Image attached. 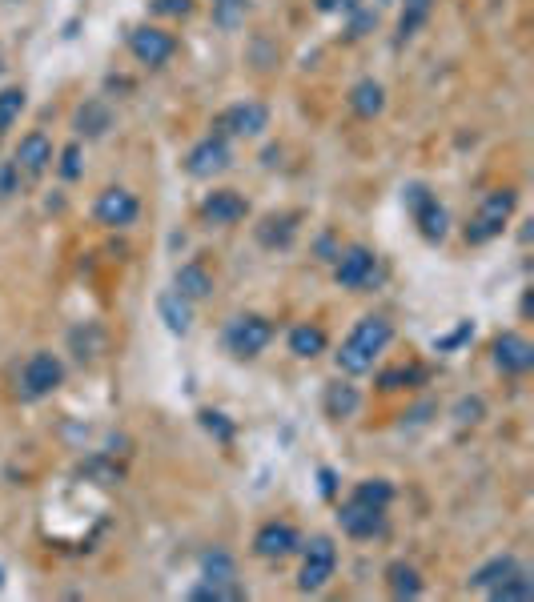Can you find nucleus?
I'll return each mask as SVG.
<instances>
[{
	"instance_id": "obj_1",
	"label": "nucleus",
	"mask_w": 534,
	"mask_h": 602,
	"mask_svg": "<svg viewBox=\"0 0 534 602\" xmlns=\"http://www.w3.org/2000/svg\"><path fill=\"white\" fill-rule=\"evenodd\" d=\"M390 338H394L390 318L366 314V318L346 334V342H342V350H338V370H342V374H370L374 362H378V354H386Z\"/></svg>"
},
{
	"instance_id": "obj_2",
	"label": "nucleus",
	"mask_w": 534,
	"mask_h": 602,
	"mask_svg": "<svg viewBox=\"0 0 534 602\" xmlns=\"http://www.w3.org/2000/svg\"><path fill=\"white\" fill-rule=\"evenodd\" d=\"M514 209H518V193L514 189H490L482 201H478V209L470 213V221H466V241L470 245H486V241H494L502 229H506V221L514 217Z\"/></svg>"
},
{
	"instance_id": "obj_3",
	"label": "nucleus",
	"mask_w": 534,
	"mask_h": 602,
	"mask_svg": "<svg viewBox=\"0 0 534 602\" xmlns=\"http://www.w3.org/2000/svg\"><path fill=\"white\" fill-rule=\"evenodd\" d=\"M270 342H274V326L265 322L261 314H241V318H233L229 330H225V350H229L233 358H241V362L257 358Z\"/></svg>"
},
{
	"instance_id": "obj_4",
	"label": "nucleus",
	"mask_w": 534,
	"mask_h": 602,
	"mask_svg": "<svg viewBox=\"0 0 534 602\" xmlns=\"http://www.w3.org/2000/svg\"><path fill=\"white\" fill-rule=\"evenodd\" d=\"M334 570H338V546L326 534L310 538L306 558H302V574H298V590L302 594H318L334 578Z\"/></svg>"
},
{
	"instance_id": "obj_5",
	"label": "nucleus",
	"mask_w": 534,
	"mask_h": 602,
	"mask_svg": "<svg viewBox=\"0 0 534 602\" xmlns=\"http://www.w3.org/2000/svg\"><path fill=\"white\" fill-rule=\"evenodd\" d=\"M406 205H410V213H414V221H418V233H422L426 241H442V237H446V229H450L446 205H442L422 181L406 185Z\"/></svg>"
},
{
	"instance_id": "obj_6",
	"label": "nucleus",
	"mask_w": 534,
	"mask_h": 602,
	"mask_svg": "<svg viewBox=\"0 0 534 602\" xmlns=\"http://www.w3.org/2000/svg\"><path fill=\"white\" fill-rule=\"evenodd\" d=\"M334 277L342 289H366L378 277V253L370 245H346L334 257Z\"/></svg>"
},
{
	"instance_id": "obj_7",
	"label": "nucleus",
	"mask_w": 534,
	"mask_h": 602,
	"mask_svg": "<svg viewBox=\"0 0 534 602\" xmlns=\"http://www.w3.org/2000/svg\"><path fill=\"white\" fill-rule=\"evenodd\" d=\"M265 125H270V109L261 101H237L213 121V133L217 137H257Z\"/></svg>"
},
{
	"instance_id": "obj_8",
	"label": "nucleus",
	"mask_w": 534,
	"mask_h": 602,
	"mask_svg": "<svg viewBox=\"0 0 534 602\" xmlns=\"http://www.w3.org/2000/svg\"><path fill=\"white\" fill-rule=\"evenodd\" d=\"M229 165H233L229 141H225V137H217V133H209L205 141H197V145L185 153V173H189V177H197V181H209V177L225 173Z\"/></svg>"
},
{
	"instance_id": "obj_9",
	"label": "nucleus",
	"mask_w": 534,
	"mask_h": 602,
	"mask_svg": "<svg viewBox=\"0 0 534 602\" xmlns=\"http://www.w3.org/2000/svg\"><path fill=\"white\" fill-rule=\"evenodd\" d=\"M61 382H65V366H61V358L49 354V350L33 354V358L25 362V370H21V394H25V398H49Z\"/></svg>"
},
{
	"instance_id": "obj_10",
	"label": "nucleus",
	"mask_w": 534,
	"mask_h": 602,
	"mask_svg": "<svg viewBox=\"0 0 534 602\" xmlns=\"http://www.w3.org/2000/svg\"><path fill=\"white\" fill-rule=\"evenodd\" d=\"M129 53H133L141 65L157 69V65H165V61L177 53V37L165 33V29H157V25H141V29L129 33Z\"/></svg>"
},
{
	"instance_id": "obj_11",
	"label": "nucleus",
	"mask_w": 534,
	"mask_h": 602,
	"mask_svg": "<svg viewBox=\"0 0 534 602\" xmlns=\"http://www.w3.org/2000/svg\"><path fill=\"white\" fill-rule=\"evenodd\" d=\"M137 213H141V201H137L129 189H121V185L105 189V193L93 201V217H97L101 225H109V229H125V225H133V221H137Z\"/></svg>"
},
{
	"instance_id": "obj_12",
	"label": "nucleus",
	"mask_w": 534,
	"mask_h": 602,
	"mask_svg": "<svg viewBox=\"0 0 534 602\" xmlns=\"http://www.w3.org/2000/svg\"><path fill=\"white\" fill-rule=\"evenodd\" d=\"M338 526L350 534V538H378L386 530V506H370V502H342L338 510Z\"/></svg>"
},
{
	"instance_id": "obj_13",
	"label": "nucleus",
	"mask_w": 534,
	"mask_h": 602,
	"mask_svg": "<svg viewBox=\"0 0 534 602\" xmlns=\"http://www.w3.org/2000/svg\"><path fill=\"white\" fill-rule=\"evenodd\" d=\"M298 546H302V538H298V530H294L290 522H265V526L253 534V550H257V558H265V562H282V558H290Z\"/></svg>"
},
{
	"instance_id": "obj_14",
	"label": "nucleus",
	"mask_w": 534,
	"mask_h": 602,
	"mask_svg": "<svg viewBox=\"0 0 534 602\" xmlns=\"http://www.w3.org/2000/svg\"><path fill=\"white\" fill-rule=\"evenodd\" d=\"M201 217L209 225H237L249 217V201L237 193V189H213L205 201H201Z\"/></svg>"
},
{
	"instance_id": "obj_15",
	"label": "nucleus",
	"mask_w": 534,
	"mask_h": 602,
	"mask_svg": "<svg viewBox=\"0 0 534 602\" xmlns=\"http://www.w3.org/2000/svg\"><path fill=\"white\" fill-rule=\"evenodd\" d=\"M494 366L502 374H530L534 370V346L522 334H502L494 342Z\"/></svg>"
},
{
	"instance_id": "obj_16",
	"label": "nucleus",
	"mask_w": 534,
	"mask_h": 602,
	"mask_svg": "<svg viewBox=\"0 0 534 602\" xmlns=\"http://www.w3.org/2000/svg\"><path fill=\"white\" fill-rule=\"evenodd\" d=\"M49 165H53V141H49L45 133H29V137H21L13 169H17V173H25V177H41Z\"/></svg>"
},
{
	"instance_id": "obj_17",
	"label": "nucleus",
	"mask_w": 534,
	"mask_h": 602,
	"mask_svg": "<svg viewBox=\"0 0 534 602\" xmlns=\"http://www.w3.org/2000/svg\"><path fill=\"white\" fill-rule=\"evenodd\" d=\"M173 293H181L185 301H205L213 293V273L201 265V261H185L177 273H173Z\"/></svg>"
},
{
	"instance_id": "obj_18",
	"label": "nucleus",
	"mask_w": 534,
	"mask_h": 602,
	"mask_svg": "<svg viewBox=\"0 0 534 602\" xmlns=\"http://www.w3.org/2000/svg\"><path fill=\"white\" fill-rule=\"evenodd\" d=\"M298 237V213H270L257 225V241L265 249H286Z\"/></svg>"
},
{
	"instance_id": "obj_19",
	"label": "nucleus",
	"mask_w": 534,
	"mask_h": 602,
	"mask_svg": "<svg viewBox=\"0 0 534 602\" xmlns=\"http://www.w3.org/2000/svg\"><path fill=\"white\" fill-rule=\"evenodd\" d=\"M113 129V109L105 101H85L73 113V133L77 137H105Z\"/></svg>"
},
{
	"instance_id": "obj_20",
	"label": "nucleus",
	"mask_w": 534,
	"mask_h": 602,
	"mask_svg": "<svg viewBox=\"0 0 534 602\" xmlns=\"http://www.w3.org/2000/svg\"><path fill=\"white\" fill-rule=\"evenodd\" d=\"M350 109H354V117H362V121H374V117L386 109V89H382L374 77L358 81V85L350 89Z\"/></svg>"
},
{
	"instance_id": "obj_21",
	"label": "nucleus",
	"mask_w": 534,
	"mask_h": 602,
	"mask_svg": "<svg viewBox=\"0 0 534 602\" xmlns=\"http://www.w3.org/2000/svg\"><path fill=\"white\" fill-rule=\"evenodd\" d=\"M193 602H237L245 598V586L237 578H201L193 590H189Z\"/></svg>"
},
{
	"instance_id": "obj_22",
	"label": "nucleus",
	"mask_w": 534,
	"mask_h": 602,
	"mask_svg": "<svg viewBox=\"0 0 534 602\" xmlns=\"http://www.w3.org/2000/svg\"><path fill=\"white\" fill-rule=\"evenodd\" d=\"M514 570H522V562H518L514 554H498V558L482 562V566L470 574V586H474V590H490V586H498L502 578H510Z\"/></svg>"
},
{
	"instance_id": "obj_23",
	"label": "nucleus",
	"mask_w": 534,
	"mask_h": 602,
	"mask_svg": "<svg viewBox=\"0 0 534 602\" xmlns=\"http://www.w3.org/2000/svg\"><path fill=\"white\" fill-rule=\"evenodd\" d=\"M386 582H390V594H394V598H418V594H422V574H418V566H410V562H390V566H386Z\"/></svg>"
},
{
	"instance_id": "obj_24",
	"label": "nucleus",
	"mask_w": 534,
	"mask_h": 602,
	"mask_svg": "<svg viewBox=\"0 0 534 602\" xmlns=\"http://www.w3.org/2000/svg\"><path fill=\"white\" fill-rule=\"evenodd\" d=\"M494 602H530L534 598V578L526 574V570H514L510 578H502L498 586H490L486 590Z\"/></svg>"
},
{
	"instance_id": "obj_25",
	"label": "nucleus",
	"mask_w": 534,
	"mask_h": 602,
	"mask_svg": "<svg viewBox=\"0 0 534 602\" xmlns=\"http://www.w3.org/2000/svg\"><path fill=\"white\" fill-rule=\"evenodd\" d=\"M157 314L165 318V326H169L173 334H189L193 314H189V301H185L181 293H165V297L157 301Z\"/></svg>"
},
{
	"instance_id": "obj_26",
	"label": "nucleus",
	"mask_w": 534,
	"mask_h": 602,
	"mask_svg": "<svg viewBox=\"0 0 534 602\" xmlns=\"http://www.w3.org/2000/svg\"><path fill=\"white\" fill-rule=\"evenodd\" d=\"M434 13V0H402V17H398V41H410Z\"/></svg>"
},
{
	"instance_id": "obj_27",
	"label": "nucleus",
	"mask_w": 534,
	"mask_h": 602,
	"mask_svg": "<svg viewBox=\"0 0 534 602\" xmlns=\"http://www.w3.org/2000/svg\"><path fill=\"white\" fill-rule=\"evenodd\" d=\"M290 354H298V358L326 354V330L322 326H298V330H290Z\"/></svg>"
},
{
	"instance_id": "obj_28",
	"label": "nucleus",
	"mask_w": 534,
	"mask_h": 602,
	"mask_svg": "<svg viewBox=\"0 0 534 602\" xmlns=\"http://www.w3.org/2000/svg\"><path fill=\"white\" fill-rule=\"evenodd\" d=\"M25 105H29V93L21 89V85H9V89H0V137H5L17 121H21V113H25Z\"/></svg>"
},
{
	"instance_id": "obj_29",
	"label": "nucleus",
	"mask_w": 534,
	"mask_h": 602,
	"mask_svg": "<svg viewBox=\"0 0 534 602\" xmlns=\"http://www.w3.org/2000/svg\"><path fill=\"white\" fill-rule=\"evenodd\" d=\"M358 406H362V398H358L354 386H330L326 390V414L330 418H354Z\"/></svg>"
},
{
	"instance_id": "obj_30",
	"label": "nucleus",
	"mask_w": 534,
	"mask_h": 602,
	"mask_svg": "<svg viewBox=\"0 0 534 602\" xmlns=\"http://www.w3.org/2000/svg\"><path fill=\"white\" fill-rule=\"evenodd\" d=\"M418 382H426V370L422 366H398V370H386L378 378V386L390 394V390H414Z\"/></svg>"
},
{
	"instance_id": "obj_31",
	"label": "nucleus",
	"mask_w": 534,
	"mask_h": 602,
	"mask_svg": "<svg viewBox=\"0 0 534 602\" xmlns=\"http://www.w3.org/2000/svg\"><path fill=\"white\" fill-rule=\"evenodd\" d=\"M354 498H358V502H370V506H390V502H394V486H390L386 478H366V482H358Z\"/></svg>"
},
{
	"instance_id": "obj_32",
	"label": "nucleus",
	"mask_w": 534,
	"mask_h": 602,
	"mask_svg": "<svg viewBox=\"0 0 534 602\" xmlns=\"http://www.w3.org/2000/svg\"><path fill=\"white\" fill-rule=\"evenodd\" d=\"M245 9H249V0H213V21L221 29H237L245 21Z\"/></svg>"
},
{
	"instance_id": "obj_33",
	"label": "nucleus",
	"mask_w": 534,
	"mask_h": 602,
	"mask_svg": "<svg viewBox=\"0 0 534 602\" xmlns=\"http://www.w3.org/2000/svg\"><path fill=\"white\" fill-rule=\"evenodd\" d=\"M201 578H237L233 558H229L225 550H209V554H201Z\"/></svg>"
},
{
	"instance_id": "obj_34",
	"label": "nucleus",
	"mask_w": 534,
	"mask_h": 602,
	"mask_svg": "<svg viewBox=\"0 0 534 602\" xmlns=\"http://www.w3.org/2000/svg\"><path fill=\"white\" fill-rule=\"evenodd\" d=\"M201 426H205L209 434H217L221 442L233 438V422H225V414H217V410H201Z\"/></svg>"
},
{
	"instance_id": "obj_35",
	"label": "nucleus",
	"mask_w": 534,
	"mask_h": 602,
	"mask_svg": "<svg viewBox=\"0 0 534 602\" xmlns=\"http://www.w3.org/2000/svg\"><path fill=\"white\" fill-rule=\"evenodd\" d=\"M157 17H189L193 13V0H153L149 5Z\"/></svg>"
},
{
	"instance_id": "obj_36",
	"label": "nucleus",
	"mask_w": 534,
	"mask_h": 602,
	"mask_svg": "<svg viewBox=\"0 0 534 602\" xmlns=\"http://www.w3.org/2000/svg\"><path fill=\"white\" fill-rule=\"evenodd\" d=\"M61 177H65V181H77V177H81V149H77V145H69V149L61 153Z\"/></svg>"
},
{
	"instance_id": "obj_37",
	"label": "nucleus",
	"mask_w": 534,
	"mask_h": 602,
	"mask_svg": "<svg viewBox=\"0 0 534 602\" xmlns=\"http://www.w3.org/2000/svg\"><path fill=\"white\" fill-rule=\"evenodd\" d=\"M470 334H474V326H470V322H462V326H458V334H450V338H442V342H434V346H438V350H454V346H462Z\"/></svg>"
},
{
	"instance_id": "obj_38",
	"label": "nucleus",
	"mask_w": 534,
	"mask_h": 602,
	"mask_svg": "<svg viewBox=\"0 0 534 602\" xmlns=\"http://www.w3.org/2000/svg\"><path fill=\"white\" fill-rule=\"evenodd\" d=\"M322 494H334V474L330 470H322Z\"/></svg>"
}]
</instances>
